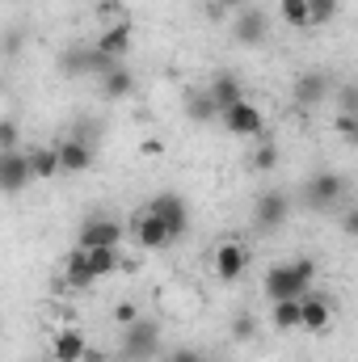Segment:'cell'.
<instances>
[{
  "label": "cell",
  "mask_w": 358,
  "mask_h": 362,
  "mask_svg": "<svg viewBox=\"0 0 358 362\" xmlns=\"http://www.w3.org/2000/svg\"><path fill=\"white\" fill-rule=\"evenodd\" d=\"M55 156H59V173H85V169H93L89 139H64V144H55Z\"/></svg>",
  "instance_id": "8fae6325"
},
{
  "label": "cell",
  "mask_w": 358,
  "mask_h": 362,
  "mask_svg": "<svg viewBox=\"0 0 358 362\" xmlns=\"http://www.w3.org/2000/svg\"><path fill=\"white\" fill-rule=\"evenodd\" d=\"M81 257H85V270L93 278H105L118 270V249H81Z\"/></svg>",
  "instance_id": "ffe728a7"
},
{
  "label": "cell",
  "mask_w": 358,
  "mask_h": 362,
  "mask_svg": "<svg viewBox=\"0 0 358 362\" xmlns=\"http://www.w3.org/2000/svg\"><path fill=\"white\" fill-rule=\"evenodd\" d=\"M274 165H278V148H274V144H262V148L253 152V169H258V173H270Z\"/></svg>",
  "instance_id": "83f0119b"
},
{
  "label": "cell",
  "mask_w": 358,
  "mask_h": 362,
  "mask_svg": "<svg viewBox=\"0 0 358 362\" xmlns=\"http://www.w3.org/2000/svg\"><path fill=\"white\" fill-rule=\"evenodd\" d=\"M135 240H139V249H165L173 236H169V228L152 211H139L135 215Z\"/></svg>",
  "instance_id": "7c38bea8"
},
{
  "label": "cell",
  "mask_w": 358,
  "mask_h": 362,
  "mask_svg": "<svg viewBox=\"0 0 358 362\" xmlns=\"http://www.w3.org/2000/svg\"><path fill=\"white\" fill-rule=\"evenodd\" d=\"M25 156H30V173H34V181H51L55 173H59V156H55V148H30Z\"/></svg>",
  "instance_id": "d6986e66"
},
{
  "label": "cell",
  "mask_w": 358,
  "mask_h": 362,
  "mask_svg": "<svg viewBox=\"0 0 358 362\" xmlns=\"http://www.w3.org/2000/svg\"><path fill=\"white\" fill-rule=\"evenodd\" d=\"M270 325H274L278 333L299 329V299H274V308H270Z\"/></svg>",
  "instance_id": "44dd1931"
},
{
  "label": "cell",
  "mask_w": 358,
  "mask_h": 362,
  "mask_svg": "<svg viewBox=\"0 0 358 362\" xmlns=\"http://www.w3.org/2000/svg\"><path fill=\"white\" fill-rule=\"evenodd\" d=\"M93 47H97L101 55H110V59H122V55L131 51V21H127V17H118V21H114V25H110Z\"/></svg>",
  "instance_id": "4fadbf2b"
},
{
  "label": "cell",
  "mask_w": 358,
  "mask_h": 362,
  "mask_svg": "<svg viewBox=\"0 0 358 362\" xmlns=\"http://www.w3.org/2000/svg\"><path fill=\"white\" fill-rule=\"evenodd\" d=\"M114 320H118V329H127V325L139 320V308H135V303H118V308H114Z\"/></svg>",
  "instance_id": "f1b7e54d"
},
{
  "label": "cell",
  "mask_w": 358,
  "mask_h": 362,
  "mask_svg": "<svg viewBox=\"0 0 358 362\" xmlns=\"http://www.w3.org/2000/svg\"><path fill=\"white\" fill-rule=\"evenodd\" d=\"M245 266H249V249L241 240H224L215 249V274H219V282H236L245 274Z\"/></svg>",
  "instance_id": "9c48e42d"
},
{
  "label": "cell",
  "mask_w": 358,
  "mask_h": 362,
  "mask_svg": "<svg viewBox=\"0 0 358 362\" xmlns=\"http://www.w3.org/2000/svg\"><path fill=\"white\" fill-rule=\"evenodd\" d=\"M30 181H34V173H30V156H25L21 148L0 152V194H21Z\"/></svg>",
  "instance_id": "8992f818"
},
{
  "label": "cell",
  "mask_w": 358,
  "mask_h": 362,
  "mask_svg": "<svg viewBox=\"0 0 358 362\" xmlns=\"http://www.w3.org/2000/svg\"><path fill=\"white\" fill-rule=\"evenodd\" d=\"M253 333H258V316H253V312H241V316L232 320V337H236V341H249Z\"/></svg>",
  "instance_id": "484cf974"
},
{
  "label": "cell",
  "mask_w": 358,
  "mask_h": 362,
  "mask_svg": "<svg viewBox=\"0 0 358 362\" xmlns=\"http://www.w3.org/2000/svg\"><path fill=\"white\" fill-rule=\"evenodd\" d=\"M325 93H329V76L325 72H304L295 81V101L299 105H316V101H325Z\"/></svg>",
  "instance_id": "2e32d148"
},
{
  "label": "cell",
  "mask_w": 358,
  "mask_h": 362,
  "mask_svg": "<svg viewBox=\"0 0 358 362\" xmlns=\"http://www.w3.org/2000/svg\"><path fill=\"white\" fill-rule=\"evenodd\" d=\"M278 17H282L287 25H295V30L312 25V21H308V0H278Z\"/></svg>",
  "instance_id": "cb8c5ba5"
},
{
  "label": "cell",
  "mask_w": 358,
  "mask_h": 362,
  "mask_svg": "<svg viewBox=\"0 0 358 362\" xmlns=\"http://www.w3.org/2000/svg\"><path fill=\"white\" fill-rule=\"evenodd\" d=\"M329 320H333V303H329L325 295H304V299H299V329L325 333Z\"/></svg>",
  "instance_id": "30bf717a"
},
{
  "label": "cell",
  "mask_w": 358,
  "mask_h": 362,
  "mask_svg": "<svg viewBox=\"0 0 358 362\" xmlns=\"http://www.w3.org/2000/svg\"><path fill=\"white\" fill-rule=\"evenodd\" d=\"M207 97H211V101H215V110L224 114L228 105H236V101H241V81H236L232 72H219V76L211 81V89H207Z\"/></svg>",
  "instance_id": "e0dca14e"
},
{
  "label": "cell",
  "mask_w": 358,
  "mask_h": 362,
  "mask_svg": "<svg viewBox=\"0 0 358 362\" xmlns=\"http://www.w3.org/2000/svg\"><path fill=\"white\" fill-rule=\"evenodd\" d=\"M85 333L81 329H59L55 337H51V362H81L85 354Z\"/></svg>",
  "instance_id": "5bb4252c"
},
{
  "label": "cell",
  "mask_w": 358,
  "mask_h": 362,
  "mask_svg": "<svg viewBox=\"0 0 358 362\" xmlns=\"http://www.w3.org/2000/svg\"><path fill=\"white\" fill-rule=\"evenodd\" d=\"M144 211H152V215L169 228V236H173V240L190 232V206H185V198H181V194H156Z\"/></svg>",
  "instance_id": "277c9868"
},
{
  "label": "cell",
  "mask_w": 358,
  "mask_h": 362,
  "mask_svg": "<svg viewBox=\"0 0 358 362\" xmlns=\"http://www.w3.org/2000/svg\"><path fill=\"white\" fill-rule=\"evenodd\" d=\"M270 34V21L262 8H245L241 17H236V42H245V47H258V42H266Z\"/></svg>",
  "instance_id": "9a60e30c"
},
{
  "label": "cell",
  "mask_w": 358,
  "mask_h": 362,
  "mask_svg": "<svg viewBox=\"0 0 358 362\" xmlns=\"http://www.w3.org/2000/svg\"><path fill=\"white\" fill-rule=\"evenodd\" d=\"M253 219H258V228H282L287 219H291V198L282 194V189H266V194H258V202H253Z\"/></svg>",
  "instance_id": "ba28073f"
},
{
  "label": "cell",
  "mask_w": 358,
  "mask_h": 362,
  "mask_svg": "<svg viewBox=\"0 0 358 362\" xmlns=\"http://www.w3.org/2000/svg\"><path fill=\"white\" fill-rule=\"evenodd\" d=\"M219 118H224V127H228L236 139H262V131H266V114H262L253 101H245V97H241L236 105H228Z\"/></svg>",
  "instance_id": "3957f363"
},
{
  "label": "cell",
  "mask_w": 358,
  "mask_h": 362,
  "mask_svg": "<svg viewBox=\"0 0 358 362\" xmlns=\"http://www.w3.org/2000/svg\"><path fill=\"white\" fill-rule=\"evenodd\" d=\"M337 8H342V0H308V21L312 25H325V21L337 17Z\"/></svg>",
  "instance_id": "d4e9b609"
},
{
  "label": "cell",
  "mask_w": 358,
  "mask_h": 362,
  "mask_svg": "<svg viewBox=\"0 0 358 362\" xmlns=\"http://www.w3.org/2000/svg\"><path fill=\"white\" fill-rule=\"evenodd\" d=\"M21 144V127L13 118H0V152H13Z\"/></svg>",
  "instance_id": "4316f807"
},
{
  "label": "cell",
  "mask_w": 358,
  "mask_h": 362,
  "mask_svg": "<svg viewBox=\"0 0 358 362\" xmlns=\"http://www.w3.org/2000/svg\"><path fill=\"white\" fill-rule=\"evenodd\" d=\"M131 89H135V76H131L122 64L101 76V97H105V101H122V97H131Z\"/></svg>",
  "instance_id": "ac0fdd59"
},
{
  "label": "cell",
  "mask_w": 358,
  "mask_h": 362,
  "mask_svg": "<svg viewBox=\"0 0 358 362\" xmlns=\"http://www.w3.org/2000/svg\"><path fill=\"white\" fill-rule=\"evenodd\" d=\"M64 282H68L72 291H85V286H93V282H97V278L85 270V257H81V249H72V257H68V270H64Z\"/></svg>",
  "instance_id": "7402d4cb"
},
{
  "label": "cell",
  "mask_w": 358,
  "mask_h": 362,
  "mask_svg": "<svg viewBox=\"0 0 358 362\" xmlns=\"http://www.w3.org/2000/svg\"><path fill=\"white\" fill-rule=\"evenodd\" d=\"M165 362H202L198 350H190V346H178V350H169V358Z\"/></svg>",
  "instance_id": "f546056e"
},
{
  "label": "cell",
  "mask_w": 358,
  "mask_h": 362,
  "mask_svg": "<svg viewBox=\"0 0 358 362\" xmlns=\"http://www.w3.org/2000/svg\"><path fill=\"white\" fill-rule=\"evenodd\" d=\"M211 4H215V8H241L245 0H211Z\"/></svg>",
  "instance_id": "4dcf8cb0"
},
{
  "label": "cell",
  "mask_w": 358,
  "mask_h": 362,
  "mask_svg": "<svg viewBox=\"0 0 358 362\" xmlns=\"http://www.w3.org/2000/svg\"><path fill=\"white\" fill-rule=\"evenodd\" d=\"M156 350H161V325L156 320H135V325H127L122 329V358L127 362H148L156 358Z\"/></svg>",
  "instance_id": "7a4b0ae2"
},
{
  "label": "cell",
  "mask_w": 358,
  "mask_h": 362,
  "mask_svg": "<svg viewBox=\"0 0 358 362\" xmlns=\"http://www.w3.org/2000/svg\"><path fill=\"white\" fill-rule=\"evenodd\" d=\"M118 245H122V223H114L105 215H89L81 223L76 249H118Z\"/></svg>",
  "instance_id": "5b68a950"
},
{
  "label": "cell",
  "mask_w": 358,
  "mask_h": 362,
  "mask_svg": "<svg viewBox=\"0 0 358 362\" xmlns=\"http://www.w3.org/2000/svg\"><path fill=\"white\" fill-rule=\"evenodd\" d=\"M304 194H308V206H312V211H329V206L346 194V177H342V173H316V177H308Z\"/></svg>",
  "instance_id": "52a82bcc"
},
{
  "label": "cell",
  "mask_w": 358,
  "mask_h": 362,
  "mask_svg": "<svg viewBox=\"0 0 358 362\" xmlns=\"http://www.w3.org/2000/svg\"><path fill=\"white\" fill-rule=\"evenodd\" d=\"M316 278V262L312 257H295V262H278L266 274V295L270 299H304L308 286Z\"/></svg>",
  "instance_id": "6da1fadb"
},
{
  "label": "cell",
  "mask_w": 358,
  "mask_h": 362,
  "mask_svg": "<svg viewBox=\"0 0 358 362\" xmlns=\"http://www.w3.org/2000/svg\"><path fill=\"white\" fill-rule=\"evenodd\" d=\"M185 114H190L194 122H211V118H219V110H215V101H211L207 93H190V97H185Z\"/></svg>",
  "instance_id": "603a6c76"
}]
</instances>
